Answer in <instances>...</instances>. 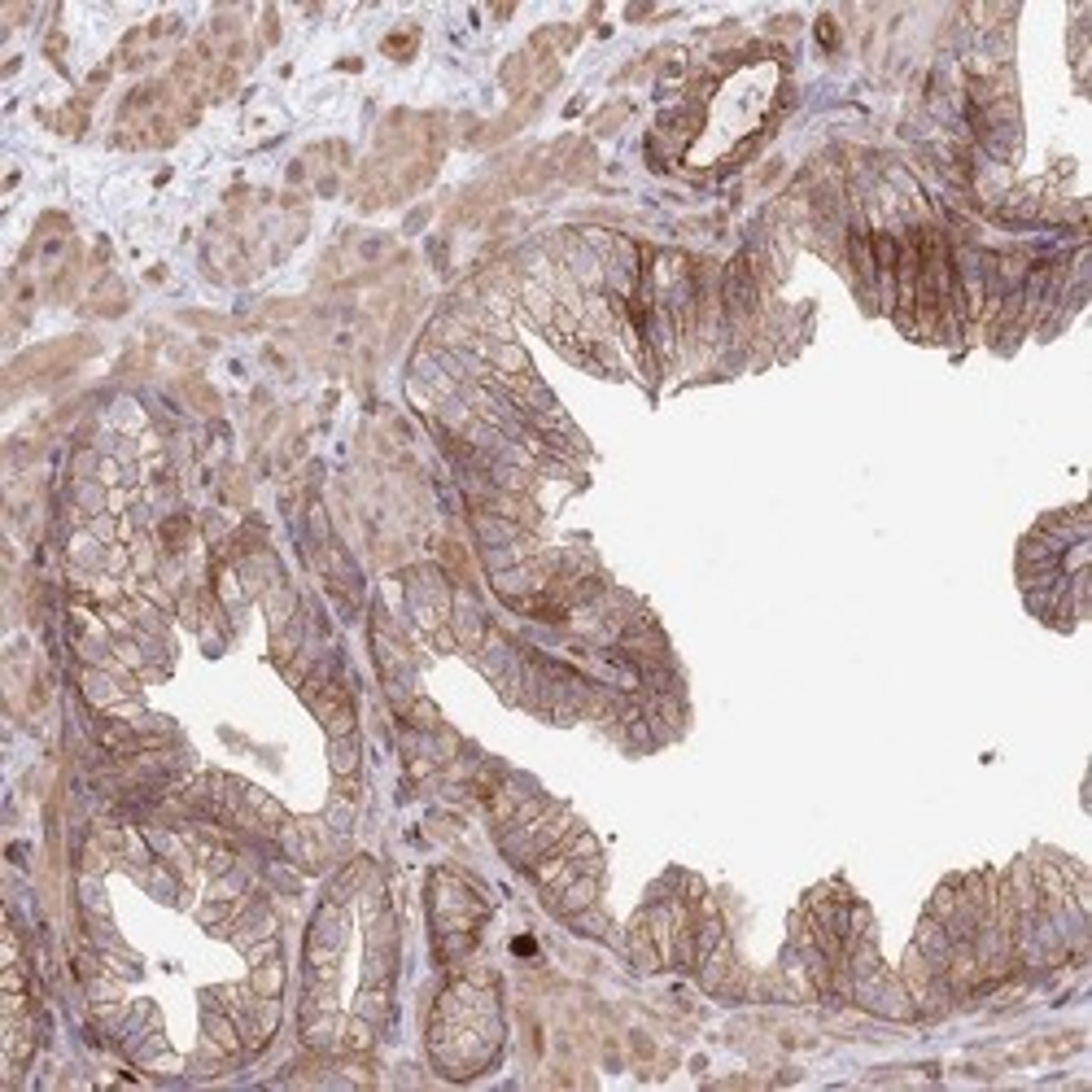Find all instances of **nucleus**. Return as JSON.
<instances>
[{
	"mask_svg": "<svg viewBox=\"0 0 1092 1092\" xmlns=\"http://www.w3.org/2000/svg\"><path fill=\"white\" fill-rule=\"evenodd\" d=\"M542 905L555 913V918H573V913H581V909L599 905V874H577L573 883L564 891H551V896H542Z\"/></svg>",
	"mask_w": 1092,
	"mask_h": 1092,
	"instance_id": "f257e3e1",
	"label": "nucleus"
},
{
	"mask_svg": "<svg viewBox=\"0 0 1092 1092\" xmlns=\"http://www.w3.org/2000/svg\"><path fill=\"white\" fill-rule=\"evenodd\" d=\"M625 952H630V965L638 970V975H656V970H664V952L656 949V939H651V926H647V918H643V909L633 913L630 931H625Z\"/></svg>",
	"mask_w": 1092,
	"mask_h": 1092,
	"instance_id": "f03ea898",
	"label": "nucleus"
},
{
	"mask_svg": "<svg viewBox=\"0 0 1092 1092\" xmlns=\"http://www.w3.org/2000/svg\"><path fill=\"white\" fill-rule=\"evenodd\" d=\"M913 949L931 962V970L939 975L944 965H949V957H952V939H949V931H944V922L939 918H931V913H922L918 918V931H913Z\"/></svg>",
	"mask_w": 1092,
	"mask_h": 1092,
	"instance_id": "7ed1b4c3",
	"label": "nucleus"
},
{
	"mask_svg": "<svg viewBox=\"0 0 1092 1092\" xmlns=\"http://www.w3.org/2000/svg\"><path fill=\"white\" fill-rule=\"evenodd\" d=\"M354 1014H359V1019H367L372 1027H385L389 1014H393V1001H389V988H385V983H363L359 1001H354Z\"/></svg>",
	"mask_w": 1092,
	"mask_h": 1092,
	"instance_id": "20e7f679",
	"label": "nucleus"
},
{
	"mask_svg": "<svg viewBox=\"0 0 1092 1092\" xmlns=\"http://www.w3.org/2000/svg\"><path fill=\"white\" fill-rule=\"evenodd\" d=\"M486 363L494 367V376H520V372H533L529 354H525V350H520L516 341H489Z\"/></svg>",
	"mask_w": 1092,
	"mask_h": 1092,
	"instance_id": "39448f33",
	"label": "nucleus"
},
{
	"mask_svg": "<svg viewBox=\"0 0 1092 1092\" xmlns=\"http://www.w3.org/2000/svg\"><path fill=\"white\" fill-rule=\"evenodd\" d=\"M376 1032H380V1027H372L367 1019H359V1014H354V1019L341 1022V1045H337V1049L350 1053V1058H367V1053H372V1045H376Z\"/></svg>",
	"mask_w": 1092,
	"mask_h": 1092,
	"instance_id": "423d86ee",
	"label": "nucleus"
},
{
	"mask_svg": "<svg viewBox=\"0 0 1092 1092\" xmlns=\"http://www.w3.org/2000/svg\"><path fill=\"white\" fill-rule=\"evenodd\" d=\"M262 604H267V620H272V630H280V625H288V620H298V594H293V586H285V581H275V586L262 594Z\"/></svg>",
	"mask_w": 1092,
	"mask_h": 1092,
	"instance_id": "0eeeda50",
	"label": "nucleus"
},
{
	"mask_svg": "<svg viewBox=\"0 0 1092 1092\" xmlns=\"http://www.w3.org/2000/svg\"><path fill=\"white\" fill-rule=\"evenodd\" d=\"M193 542V520L188 516H166L158 525V546H162V555L171 560V555H184V546Z\"/></svg>",
	"mask_w": 1092,
	"mask_h": 1092,
	"instance_id": "6e6552de",
	"label": "nucleus"
},
{
	"mask_svg": "<svg viewBox=\"0 0 1092 1092\" xmlns=\"http://www.w3.org/2000/svg\"><path fill=\"white\" fill-rule=\"evenodd\" d=\"M249 988H254V996H280L285 992V962L272 957L262 965H249Z\"/></svg>",
	"mask_w": 1092,
	"mask_h": 1092,
	"instance_id": "1a4fd4ad",
	"label": "nucleus"
},
{
	"mask_svg": "<svg viewBox=\"0 0 1092 1092\" xmlns=\"http://www.w3.org/2000/svg\"><path fill=\"white\" fill-rule=\"evenodd\" d=\"M328 761H332V774L337 778H354V769H359V743H354V734H350V739H328Z\"/></svg>",
	"mask_w": 1092,
	"mask_h": 1092,
	"instance_id": "9d476101",
	"label": "nucleus"
},
{
	"mask_svg": "<svg viewBox=\"0 0 1092 1092\" xmlns=\"http://www.w3.org/2000/svg\"><path fill=\"white\" fill-rule=\"evenodd\" d=\"M564 922H568L577 935H586V939H607V935H612V922H607V913L599 905L581 909V913H573V918H564Z\"/></svg>",
	"mask_w": 1092,
	"mask_h": 1092,
	"instance_id": "9b49d317",
	"label": "nucleus"
},
{
	"mask_svg": "<svg viewBox=\"0 0 1092 1092\" xmlns=\"http://www.w3.org/2000/svg\"><path fill=\"white\" fill-rule=\"evenodd\" d=\"M245 805L254 808V818H259L262 826H267V831H275L280 821H288V813H285V808L275 805L272 795H267V791H259V787H245Z\"/></svg>",
	"mask_w": 1092,
	"mask_h": 1092,
	"instance_id": "f8f14e48",
	"label": "nucleus"
},
{
	"mask_svg": "<svg viewBox=\"0 0 1092 1092\" xmlns=\"http://www.w3.org/2000/svg\"><path fill=\"white\" fill-rule=\"evenodd\" d=\"M529 61H533L529 53H516V58L503 61V74H499V79H503L507 92H520V87H525V79H529Z\"/></svg>",
	"mask_w": 1092,
	"mask_h": 1092,
	"instance_id": "ddd939ff",
	"label": "nucleus"
},
{
	"mask_svg": "<svg viewBox=\"0 0 1092 1092\" xmlns=\"http://www.w3.org/2000/svg\"><path fill=\"white\" fill-rule=\"evenodd\" d=\"M625 114H630V105H625V101H617V105H607L604 114L594 118V131H599V136H607V131H617V127H620V123H625Z\"/></svg>",
	"mask_w": 1092,
	"mask_h": 1092,
	"instance_id": "4468645a",
	"label": "nucleus"
},
{
	"mask_svg": "<svg viewBox=\"0 0 1092 1092\" xmlns=\"http://www.w3.org/2000/svg\"><path fill=\"white\" fill-rule=\"evenodd\" d=\"M416 40H419L416 31H393V35L385 40V53H389V58H411Z\"/></svg>",
	"mask_w": 1092,
	"mask_h": 1092,
	"instance_id": "2eb2a0df",
	"label": "nucleus"
},
{
	"mask_svg": "<svg viewBox=\"0 0 1092 1092\" xmlns=\"http://www.w3.org/2000/svg\"><path fill=\"white\" fill-rule=\"evenodd\" d=\"M818 40H821V48H839V27H834L831 14L818 18Z\"/></svg>",
	"mask_w": 1092,
	"mask_h": 1092,
	"instance_id": "dca6fc26",
	"label": "nucleus"
},
{
	"mask_svg": "<svg viewBox=\"0 0 1092 1092\" xmlns=\"http://www.w3.org/2000/svg\"><path fill=\"white\" fill-rule=\"evenodd\" d=\"M630 1045H633V1058H638V1062H651V1058H656V1045H651V1035L630 1032Z\"/></svg>",
	"mask_w": 1092,
	"mask_h": 1092,
	"instance_id": "f3484780",
	"label": "nucleus"
},
{
	"mask_svg": "<svg viewBox=\"0 0 1092 1092\" xmlns=\"http://www.w3.org/2000/svg\"><path fill=\"white\" fill-rule=\"evenodd\" d=\"M778 175H782V162H769V166H765V171L756 175V180H761V184H774Z\"/></svg>",
	"mask_w": 1092,
	"mask_h": 1092,
	"instance_id": "a211bd4d",
	"label": "nucleus"
},
{
	"mask_svg": "<svg viewBox=\"0 0 1092 1092\" xmlns=\"http://www.w3.org/2000/svg\"><path fill=\"white\" fill-rule=\"evenodd\" d=\"M538 952V944L533 939H516V957H533Z\"/></svg>",
	"mask_w": 1092,
	"mask_h": 1092,
	"instance_id": "6ab92c4d",
	"label": "nucleus"
}]
</instances>
